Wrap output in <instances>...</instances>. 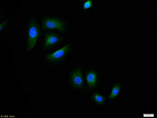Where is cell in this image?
<instances>
[{
	"label": "cell",
	"mask_w": 157,
	"mask_h": 118,
	"mask_svg": "<svg viewBox=\"0 0 157 118\" xmlns=\"http://www.w3.org/2000/svg\"><path fill=\"white\" fill-rule=\"evenodd\" d=\"M41 25L43 30L56 29L61 32L66 30L67 25L64 21L56 17H45L42 19Z\"/></svg>",
	"instance_id": "cell-2"
},
{
	"label": "cell",
	"mask_w": 157,
	"mask_h": 118,
	"mask_svg": "<svg viewBox=\"0 0 157 118\" xmlns=\"http://www.w3.org/2000/svg\"><path fill=\"white\" fill-rule=\"evenodd\" d=\"M92 3L91 1H88L85 2L83 6V8L85 10L88 9L90 8L92 6Z\"/></svg>",
	"instance_id": "cell-9"
},
{
	"label": "cell",
	"mask_w": 157,
	"mask_h": 118,
	"mask_svg": "<svg viewBox=\"0 0 157 118\" xmlns=\"http://www.w3.org/2000/svg\"><path fill=\"white\" fill-rule=\"evenodd\" d=\"M121 90V86L120 84L118 83H116L113 88H112V91H111V93L109 95V98L110 100H113L115 99V97L119 94Z\"/></svg>",
	"instance_id": "cell-7"
},
{
	"label": "cell",
	"mask_w": 157,
	"mask_h": 118,
	"mask_svg": "<svg viewBox=\"0 0 157 118\" xmlns=\"http://www.w3.org/2000/svg\"><path fill=\"white\" fill-rule=\"evenodd\" d=\"M86 81L88 86L90 89H94L98 83V77L94 71H90L86 75Z\"/></svg>",
	"instance_id": "cell-6"
},
{
	"label": "cell",
	"mask_w": 157,
	"mask_h": 118,
	"mask_svg": "<svg viewBox=\"0 0 157 118\" xmlns=\"http://www.w3.org/2000/svg\"><path fill=\"white\" fill-rule=\"evenodd\" d=\"M61 41V37L56 33L48 32L46 33L43 43L42 49L48 50L51 49Z\"/></svg>",
	"instance_id": "cell-5"
},
{
	"label": "cell",
	"mask_w": 157,
	"mask_h": 118,
	"mask_svg": "<svg viewBox=\"0 0 157 118\" xmlns=\"http://www.w3.org/2000/svg\"><path fill=\"white\" fill-rule=\"evenodd\" d=\"M6 21H5L3 23H2L1 25V31H2V28H4L6 25Z\"/></svg>",
	"instance_id": "cell-10"
},
{
	"label": "cell",
	"mask_w": 157,
	"mask_h": 118,
	"mask_svg": "<svg viewBox=\"0 0 157 118\" xmlns=\"http://www.w3.org/2000/svg\"><path fill=\"white\" fill-rule=\"evenodd\" d=\"M70 80L73 88L76 89L83 88L84 85V79L81 69L78 68L75 69L71 74Z\"/></svg>",
	"instance_id": "cell-4"
},
{
	"label": "cell",
	"mask_w": 157,
	"mask_h": 118,
	"mask_svg": "<svg viewBox=\"0 0 157 118\" xmlns=\"http://www.w3.org/2000/svg\"><path fill=\"white\" fill-rule=\"evenodd\" d=\"M71 50V45L70 44H67L65 46L58 51H56L52 54L46 55L44 57V59L49 63L52 64L58 63L61 62L65 59L69 54Z\"/></svg>",
	"instance_id": "cell-3"
},
{
	"label": "cell",
	"mask_w": 157,
	"mask_h": 118,
	"mask_svg": "<svg viewBox=\"0 0 157 118\" xmlns=\"http://www.w3.org/2000/svg\"><path fill=\"white\" fill-rule=\"evenodd\" d=\"M40 34V28L36 18L31 17L28 20L27 28V54L35 45Z\"/></svg>",
	"instance_id": "cell-1"
},
{
	"label": "cell",
	"mask_w": 157,
	"mask_h": 118,
	"mask_svg": "<svg viewBox=\"0 0 157 118\" xmlns=\"http://www.w3.org/2000/svg\"><path fill=\"white\" fill-rule=\"evenodd\" d=\"M93 99H94L95 102L98 105H103L105 102V98L100 94H94V95H93Z\"/></svg>",
	"instance_id": "cell-8"
}]
</instances>
